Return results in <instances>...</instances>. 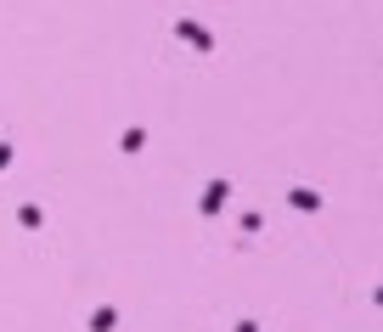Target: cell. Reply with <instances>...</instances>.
<instances>
[{"label":"cell","instance_id":"1","mask_svg":"<svg viewBox=\"0 0 383 332\" xmlns=\"http://www.w3.org/2000/svg\"><path fill=\"white\" fill-rule=\"evenodd\" d=\"M175 34H180L192 51H215V34H209L203 23H192V17H175Z\"/></svg>","mask_w":383,"mask_h":332},{"label":"cell","instance_id":"4","mask_svg":"<svg viewBox=\"0 0 383 332\" xmlns=\"http://www.w3.org/2000/svg\"><path fill=\"white\" fill-rule=\"evenodd\" d=\"M288 203H293V209H321V192H305V186H299V192H293V197H288Z\"/></svg>","mask_w":383,"mask_h":332},{"label":"cell","instance_id":"6","mask_svg":"<svg viewBox=\"0 0 383 332\" xmlns=\"http://www.w3.org/2000/svg\"><path fill=\"white\" fill-rule=\"evenodd\" d=\"M113 321H119V310H96L90 316V332H113Z\"/></svg>","mask_w":383,"mask_h":332},{"label":"cell","instance_id":"2","mask_svg":"<svg viewBox=\"0 0 383 332\" xmlns=\"http://www.w3.org/2000/svg\"><path fill=\"white\" fill-rule=\"evenodd\" d=\"M226 197H231V186H226V180H215V186L203 192V214H220V209H226Z\"/></svg>","mask_w":383,"mask_h":332},{"label":"cell","instance_id":"7","mask_svg":"<svg viewBox=\"0 0 383 332\" xmlns=\"http://www.w3.org/2000/svg\"><path fill=\"white\" fill-rule=\"evenodd\" d=\"M11 164V141H0V169Z\"/></svg>","mask_w":383,"mask_h":332},{"label":"cell","instance_id":"5","mask_svg":"<svg viewBox=\"0 0 383 332\" xmlns=\"http://www.w3.org/2000/svg\"><path fill=\"white\" fill-rule=\"evenodd\" d=\"M119 147H124V153H141V147H147V130H124Z\"/></svg>","mask_w":383,"mask_h":332},{"label":"cell","instance_id":"3","mask_svg":"<svg viewBox=\"0 0 383 332\" xmlns=\"http://www.w3.org/2000/svg\"><path fill=\"white\" fill-rule=\"evenodd\" d=\"M17 220H23V231H40V226H45V214H40L34 203H23V209H17Z\"/></svg>","mask_w":383,"mask_h":332}]
</instances>
